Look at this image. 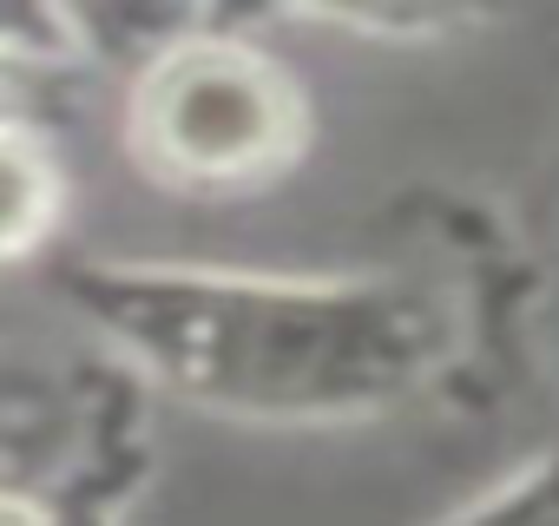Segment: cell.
Listing matches in <instances>:
<instances>
[{
  "label": "cell",
  "instance_id": "3957f363",
  "mask_svg": "<svg viewBox=\"0 0 559 526\" xmlns=\"http://www.w3.org/2000/svg\"><path fill=\"white\" fill-rule=\"evenodd\" d=\"M0 526H47V513L27 506L21 493H0Z\"/></svg>",
  "mask_w": 559,
  "mask_h": 526
},
{
  "label": "cell",
  "instance_id": "7a4b0ae2",
  "mask_svg": "<svg viewBox=\"0 0 559 526\" xmlns=\"http://www.w3.org/2000/svg\"><path fill=\"white\" fill-rule=\"evenodd\" d=\"M60 211V171L34 132H0V263L27 256Z\"/></svg>",
  "mask_w": 559,
  "mask_h": 526
},
{
  "label": "cell",
  "instance_id": "6da1fadb",
  "mask_svg": "<svg viewBox=\"0 0 559 526\" xmlns=\"http://www.w3.org/2000/svg\"><path fill=\"white\" fill-rule=\"evenodd\" d=\"M139 152L178 184H243L297 145V93L263 53L191 40L152 60L132 99Z\"/></svg>",
  "mask_w": 559,
  "mask_h": 526
}]
</instances>
